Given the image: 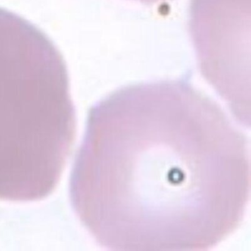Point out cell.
<instances>
[{"label":"cell","instance_id":"cell-3","mask_svg":"<svg viewBox=\"0 0 251 251\" xmlns=\"http://www.w3.org/2000/svg\"><path fill=\"white\" fill-rule=\"evenodd\" d=\"M189 15L202 75L227 102L238 122L249 126L245 31L250 22V0H192Z\"/></svg>","mask_w":251,"mask_h":251},{"label":"cell","instance_id":"cell-1","mask_svg":"<svg viewBox=\"0 0 251 251\" xmlns=\"http://www.w3.org/2000/svg\"><path fill=\"white\" fill-rule=\"evenodd\" d=\"M70 192L106 249L206 251L245 218L249 140L187 82L126 86L89 111Z\"/></svg>","mask_w":251,"mask_h":251},{"label":"cell","instance_id":"cell-2","mask_svg":"<svg viewBox=\"0 0 251 251\" xmlns=\"http://www.w3.org/2000/svg\"><path fill=\"white\" fill-rule=\"evenodd\" d=\"M75 134L61 52L39 27L0 8V199L34 201L52 193Z\"/></svg>","mask_w":251,"mask_h":251},{"label":"cell","instance_id":"cell-4","mask_svg":"<svg viewBox=\"0 0 251 251\" xmlns=\"http://www.w3.org/2000/svg\"><path fill=\"white\" fill-rule=\"evenodd\" d=\"M137 1H140V2H144L146 4H152L157 3L159 2H164V1H167V0H137Z\"/></svg>","mask_w":251,"mask_h":251}]
</instances>
